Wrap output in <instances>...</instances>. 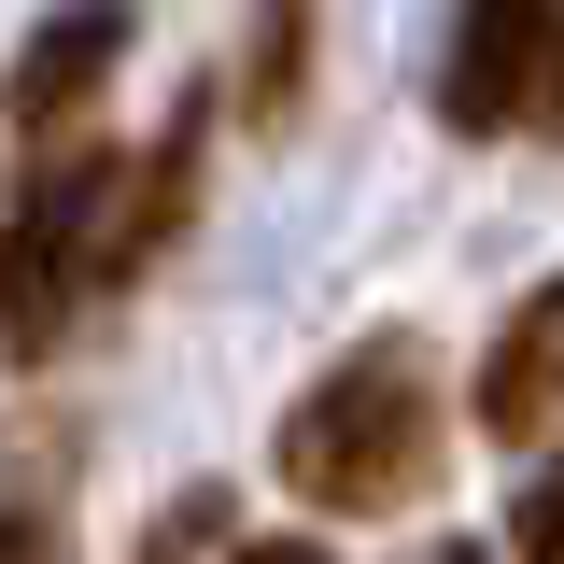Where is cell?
<instances>
[{
    "label": "cell",
    "instance_id": "8fae6325",
    "mask_svg": "<svg viewBox=\"0 0 564 564\" xmlns=\"http://www.w3.org/2000/svg\"><path fill=\"white\" fill-rule=\"evenodd\" d=\"M536 128H564V29H551V70H536Z\"/></svg>",
    "mask_w": 564,
    "mask_h": 564
},
{
    "label": "cell",
    "instance_id": "8992f818",
    "mask_svg": "<svg viewBox=\"0 0 564 564\" xmlns=\"http://www.w3.org/2000/svg\"><path fill=\"white\" fill-rule=\"evenodd\" d=\"M296 70H311V0H269V29L240 43V70H226V99H240L254 128H282V113H296Z\"/></svg>",
    "mask_w": 564,
    "mask_h": 564
},
{
    "label": "cell",
    "instance_id": "ba28073f",
    "mask_svg": "<svg viewBox=\"0 0 564 564\" xmlns=\"http://www.w3.org/2000/svg\"><path fill=\"white\" fill-rule=\"evenodd\" d=\"M212 536H226V494H184V508H170V522L141 536V564H198Z\"/></svg>",
    "mask_w": 564,
    "mask_h": 564
},
{
    "label": "cell",
    "instance_id": "7a4b0ae2",
    "mask_svg": "<svg viewBox=\"0 0 564 564\" xmlns=\"http://www.w3.org/2000/svg\"><path fill=\"white\" fill-rule=\"evenodd\" d=\"M269 466L296 508H325V522H395L437 466H452V381H437V352L410 325H381V339H352L296 410H282Z\"/></svg>",
    "mask_w": 564,
    "mask_h": 564
},
{
    "label": "cell",
    "instance_id": "52a82bcc",
    "mask_svg": "<svg viewBox=\"0 0 564 564\" xmlns=\"http://www.w3.org/2000/svg\"><path fill=\"white\" fill-rule=\"evenodd\" d=\"M508 564H564V466L522 480V508H508Z\"/></svg>",
    "mask_w": 564,
    "mask_h": 564
},
{
    "label": "cell",
    "instance_id": "277c9868",
    "mask_svg": "<svg viewBox=\"0 0 564 564\" xmlns=\"http://www.w3.org/2000/svg\"><path fill=\"white\" fill-rule=\"evenodd\" d=\"M128 43H141V14H128V0H57V14L14 43V70H0V113H14L29 141H57L70 113H85L113 70H128Z\"/></svg>",
    "mask_w": 564,
    "mask_h": 564
},
{
    "label": "cell",
    "instance_id": "3957f363",
    "mask_svg": "<svg viewBox=\"0 0 564 564\" xmlns=\"http://www.w3.org/2000/svg\"><path fill=\"white\" fill-rule=\"evenodd\" d=\"M551 29H564V0H466V14H452V57H437V128H452V141L536 128Z\"/></svg>",
    "mask_w": 564,
    "mask_h": 564
},
{
    "label": "cell",
    "instance_id": "6da1fadb",
    "mask_svg": "<svg viewBox=\"0 0 564 564\" xmlns=\"http://www.w3.org/2000/svg\"><path fill=\"white\" fill-rule=\"evenodd\" d=\"M198 155H212V113L155 128L141 155L128 141H70V155H43V170L14 184V212H0V367L70 352L170 240H184Z\"/></svg>",
    "mask_w": 564,
    "mask_h": 564
},
{
    "label": "cell",
    "instance_id": "30bf717a",
    "mask_svg": "<svg viewBox=\"0 0 564 564\" xmlns=\"http://www.w3.org/2000/svg\"><path fill=\"white\" fill-rule=\"evenodd\" d=\"M226 564H339L325 536H254V551H226Z\"/></svg>",
    "mask_w": 564,
    "mask_h": 564
},
{
    "label": "cell",
    "instance_id": "9c48e42d",
    "mask_svg": "<svg viewBox=\"0 0 564 564\" xmlns=\"http://www.w3.org/2000/svg\"><path fill=\"white\" fill-rule=\"evenodd\" d=\"M0 564H70V536H57V508H43V494H14V508H0Z\"/></svg>",
    "mask_w": 564,
    "mask_h": 564
},
{
    "label": "cell",
    "instance_id": "5b68a950",
    "mask_svg": "<svg viewBox=\"0 0 564 564\" xmlns=\"http://www.w3.org/2000/svg\"><path fill=\"white\" fill-rule=\"evenodd\" d=\"M466 423L480 437H508V452H536V437H564V269L494 325V352L466 367Z\"/></svg>",
    "mask_w": 564,
    "mask_h": 564
},
{
    "label": "cell",
    "instance_id": "7c38bea8",
    "mask_svg": "<svg viewBox=\"0 0 564 564\" xmlns=\"http://www.w3.org/2000/svg\"><path fill=\"white\" fill-rule=\"evenodd\" d=\"M423 564H494V551H466V536H437V551H423Z\"/></svg>",
    "mask_w": 564,
    "mask_h": 564
}]
</instances>
